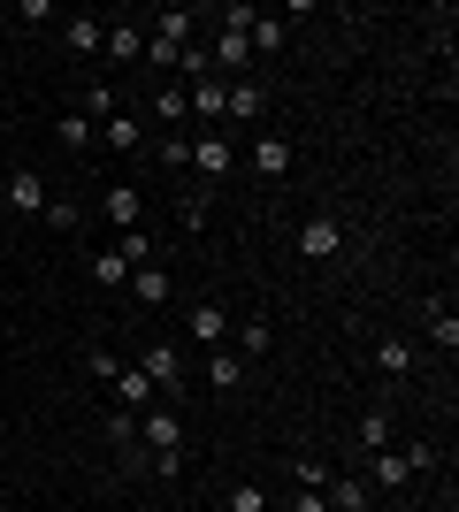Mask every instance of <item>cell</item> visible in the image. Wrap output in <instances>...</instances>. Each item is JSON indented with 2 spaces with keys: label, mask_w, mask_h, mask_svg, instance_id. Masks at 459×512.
<instances>
[{
  "label": "cell",
  "mask_w": 459,
  "mask_h": 512,
  "mask_svg": "<svg viewBox=\"0 0 459 512\" xmlns=\"http://www.w3.org/2000/svg\"><path fill=\"white\" fill-rule=\"evenodd\" d=\"M138 444H146V467L153 474H176L184 467V421L169 406H146L138 413Z\"/></svg>",
  "instance_id": "cell-1"
},
{
  "label": "cell",
  "mask_w": 459,
  "mask_h": 512,
  "mask_svg": "<svg viewBox=\"0 0 459 512\" xmlns=\"http://www.w3.org/2000/svg\"><path fill=\"white\" fill-rule=\"evenodd\" d=\"M245 23H253V8H222V31H215V46H207V69H230L238 77L245 62H253V46H245Z\"/></svg>",
  "instance_id": "cell-2"
},
{
  "label": "cell",
  "mask_w": 459,
  "mask_h": 512,
  "mask_svg": "<svg viewBox=\"0 0 459 512\" xmlns=\"http://www.w3.org/2000/svg\"><path fill=\"white\" fill-rule=\"evenodd\" d=\"M192 161H199V176H207V184H222V176L238 169V146H230L222 130H199V138H192Z\"/></svg>",
  "instance_id": "cell-3"
},
{
  "label": "cell",
  "mask_w": 459,
  "mask_h": 512,
  "mask_svg": "<svg viewBox=\"0 0 459 512\" xmlns=\"http://www.w3.org/2000/svg\"><path fill=\"white\" fill-rule=\"evenodd\" d=\"M299 253H306V260H337V253H345V222H337V214L299 222Z\"/></svg>",
  "instance_id": "cell-4"
},
{
  "label": "cell",
  "mask_w": 459,
  "mask_h": 512,
  "mask_svg": "<svg viewBox=\"0 0 459 512\" xmlns=\"http://www.w3.org/2000/svg\"><path fill=\"white\" fill-rule=\"evenodd\" d=\"M138 367H146V383H153V390H184V344H153Z\"/></svg>",
  "instance_id": "cell-5"
},
{
  "label": "cell",
  "mask_w": 459,
  "mask_h": 512,
  "mask_svg": "<svg viewBox=\"0 0 459 512\" xmlns=\"http://www.w3.org/2000/svg\"><path fill=\"white\" fill-rule=\"evenodd\" d=\"M414 467H406V451H368V490H406Z\"/></svg>",
  "instance_id": "cell-6"
},
{
  "label": "cell",
  "mask_w": 459,
  "mask_h": 512,
  "mask_svg": "<svg viewBox=\"0 0 459 512\" xmlns=\"http://www.w3.org/2000/svg\"><path fill=\"white\" fill-rule=\"evenodd\" d=\"M261 107H268V85H230L222 92V123H261Z\"/></svg>",
  "instance_id": "cell-7"
},
{
  "label": "cell",
  "mask_w": 459,
  "mask_h": 512,
  "mask_svg": "<svg viewBox=\"0 0 459 512\" xmlns=\"http://www.w3.org/2000/svg\"><path fill=\"white\" fill-rule=\"evenodd\" d=\"M115 413H146L153 406V383H146V367H123V375H115Z\"/></svg>",
  "instance_id": "cell-8"
},
{
  "label": "cell",
  "mask_w": 459,
  "mask_h": 512,
  "mask_svg": "<svg viewBox=\"0 0 459 512\" xmlns=\"http://www.w3.org/2000/svg\"><path fill=\"white\" fill-rule=\"evenodd\" d=\"M8 207H16V214H46V176L16 169V176H8Z\"/></svg>",
  "instance_id": "cell-9"
},
{
  "label": "cell",
  "mask_w": 459,
  "mask_h": 512,
  "mask_svg": "<svg viewBox=\"0 0 459 512\" xmlns=\"http://www.w3.org/2000/svg\"><path fill=\"white\" fill-rule=\"evenodd\" d=\"M146 39H153V46H169V54H184V46H192V16H184V8H161Z\"/></svg>",
  "instance_id": "cell-10"
},
{
  "label": "cell",
  "mask_w": 459,
  "mask_h": 512,
  "mask_svg": "<svg viewBox=\"0 0 459 512\" xmlns=\"http://www.w3.org/2000/svg\"><path fill=\"white\" fill-rule=\"evenodd\" d=\"M100 54H108V62H138V54H146V31H138V23H108Z\"/></svg>",
  "instance_id": "cell-11"
},
{
  "label": "cell",
  "mask_w": 459,
  "mask_h": 512,
  "mask_svg": "<svg viewBox=\"0 0 459 512\" xmlns=\"http://www.w3.org/2000/svg\"><path fill=\"white\" fill-rule=\"evenodd\" d=\"M184 329H192L199 344H222V337H230V314H222L215 299H199V306H192V321H184Z\"/></svg>",
  "instance_id": "cell-12"
},
{
  "label": "cell",
  "mask_w": 459,
  "mask_h": 512,
  "mask_svg": "<svg viewBox=\"0 0 459 512\" xmlns=\"http://www.w3.org/2000/svg\"><path fill=\"white\" fill-rule=\"evenodd\" d=\"M100 207H108V222H115V237H123V230H146V222H138V192H131V184H115V192H108V199H100Z\"/></svg>",
  "instance_id": "cell-13"
},
{
  "label": "cell",
  "mask_w": 459,
  "mask_h": 512,
  "mask_svg": "<svg viewBox=\"0 0 459 512\" xmlns=\"http://www.w3.org/2000/svg\"><path fill=\"white\" fill-rule=\"evenodd\" d=\"M131 291H138V306H169V268H131Z\"/></svg>",
  "instance_id": "cell-14"
},
{
  "label": "cell",
  "mask_w": 459,
  "mask_h": 512,
  "mask_svg": "<svg viewBox=\"0 0 459 512\" xmlns=\"http://www.w3.org/2000/svg\"><path fill=\"white\" fill-rule=\"evenodd\" d=\"M222 92H230V85H222V77H199V85L184 92V100L199 107V123H222Z\"/></svg>",
  "instance_id": "cell-15"
},
{
  "label": "cell",
  "mask_w": 459,
  "mask_h": 512,
  "mask_svg": "<svg viewBox=\"0 0 459 512\" xmlns=\"http://www.w3.org/2000/svg\"><path fill=\"white\" fill-rule=\"evenodd\" d=\"M291 161H299V153H291L284 138H261V146H253V169L261 176H291Z\"/></svg>",
  "instance_id": "cell-16"
},
{
  "label": "cell",
  "mask_w": 459,
  "mask_h": 512,
  "mask_svg": "<svg viewBox=\"0 0 459 512\" xmlns=\"http://www.w3.org/2000/svg\"><path fill=\"white\" fill-rule=\"evenodd\" d=\"M100 39H108L100 16H69V54H100Z\"/></svg>",
  "instance_id": "cell-17"
},
{
  "label": "cell",
  "mask_w": 459,
  "mask_h": 512,
  "mask_svg": "<svg viewBox=\"0 0 459 512\" xmlns=\"http://www.w3.org/2000/svg\"><path fill=\"white\" fill-rule=\"evenodd\" d=\"M245 46H253V54H276V46H284V23L253 8V23H245Z\"/></svg>",
  "instance_id": "cell-18"
},
{
  "label": "cell",
  "mask_w": 459,
  "mask_h": 512,
  "mask_svg": "<svg viewBox=\"0 0 459 512\" xmlns=\"http://www.w3.org/2000/svg\"><path fill=\"white\" fill-rule=\"evenodd\" d=\"M375 367H383V375H414V344H406V337H383V344H375Z\"/></svg>",
  "instance_id": "cell-19"
},
{
  "label": "cell",
  "mask_w": 459,
  "mask_h": 512,
  "mask_svg": "<svg viewBox=\"0 0 459 512\" xmlns=\"http://www.w3.org/2000/svg\"><path fill=\"white\" fill-rule=\"evenodd\" d=\"M100 146H115V153H138V123L123 115V107H115L108 123H100Z\"/></svg>",
  "instance_id": "cell-20"
},
{
  "label": "cell",
  "mask_w": 459,
  "mask_h": 512,
  "mask_svg": "<svg viewBox=\"0 0 459 512\" xmlns=\"http://www.w3.org/2000/svg\"><path fill=\"white\" fill-rule=\"evenodd\" d=\"M322 497H329V512H368V497H375V490H368V482H329Z\"/></svg>",
  "instance_id": "cell-21"
},
{
  "label": "cell",
  "mask_w": 459,
  "mask_h": 512,
  "mask_svg": "<svg viewBox=\"0 0 459 512\" xmlns=\"http://www.w3.org/2000/svg\"><path fill=\"white\" fill-rule=\"evenodd\" d=\"M62 146H69V153L100 146V123H92V115H62Z\"/></svg>",
  "instance_id": "cell-22"
},
{
  "label": "cell",
  "mask_w": 459,
  "mask_h": 512,
  "mask_svg": "<svg viewBox=\"0 0 459 512\" xmlns=\"http://www.w3.org/2000/svg\"><path fill=\"white\" fill-rule=\"evenodd\" d=\"M85 268H92V283H131V260L115 253V245H108V253H92Z\"/></svg>",
  "instance_id": "cell-23"
},
{
  "label": "cell",
  "mask_w": 459,
  "mask_h": 512,
  "mask_svg": "<svg viewBox=\"0 0 459 512\" xmlns=\"http://www.w3.org/2000/svg\"><path fill=\"white\" fill-rule=\"evenodd\" d=\"M429 337H437L444 352H459V314H452V306H444V299L429 306Z\"/></svg>",
  "instance_id": "cell-24"
},
{
  "label": "cell",
  "mask_w": 459,
  "mask_h": 512,
  "mask_svg": "<svg viewBox=\"0 0 459 512\" xmlns=\"http://www.w3.org/2000/svg\"><path fill=\"white\" fill-rule=\"evenodd\" d=\"M238 375H245L238 352H215V360H207V383H215V390H238Z\"/></svg>",
  "instance_id": "cell-25"
},
{
  "label": "cell",
  "mask_w": 459,
  "mask_h": 512,
  "mask_svg": "<svg viewBox=\"0 0 459 512\" xmlns=\"http://www.w3.org/2000/svg\"><path fill=\"white\" fill-rule=\"evenodd\" d=\"M360 444H368V451H391V413H360Z\"/></svg>",
  "instance_id": "cell-26"
},
{
  "label": "cell",
  "mask_w": 459,
  "mask_h": 512,
  "mask_svg": "<svg viewBox=\"0 0 459 512\" xmlns=\"http://www.w3.org/2000/svg\"><path fill=\"white\" fill-rule=\"evenodd\" d=\"M153 115H161V123H184V115H192V100H184V85H161V100H153Z\"/></svg>",
  "instance_id": "cell-27"
},
{
  "label": "cell",
  "mask_w": 459,
  "mask_h": 512,
  "mask_svg": "<svg viewBox=\"0 0 459 512\" xmlns=\"http://www.w3.org/2000/svg\"><path fill=\"white\" fill-rule=\"evenodd\" d=\"M115 253L131 260V268H146V260H153V237L146 230H123V237H115Z\"/></svg>",
  "instance_id": "cell-28"
},
{
  "label": "cell",
  "mask_w": 459,
  "mask_h": 512,
  "mask_svg": "<svg viewBox=\"0 0 459 512\" xmlns=\"http://www.w3.org/2000/svg\"><path fill=\"white\" fill-rule=\"evenodd\" d=\"M268 344H276V337H268V329H261V321H245V329H238V360H261V352H268Z\"/></svg>",
  "instance_id": "cell-29"
},
{
  "label": "cell",
  "mask_w": 459,
  "mask_h": 512,
  "mask_svg": "<svg viewBox=\"0 0 459 512\" xmlns=\"http://www.w3.org/2000/svg\"><path fill=\"white\" fill-rule=\"evenodd\" d=\"M230 512H268L261 482H230Z\"/></svg>",
  "instance_id": "cell-30"
},
{
  "label": "cell",
  "mask_w": 459,
  "mask_h": 512,
  "mask_svg": "<svg viewBox=\"0 0 459 512\" xmlns=\"http://www.w3.org/2000/svg\"><path fill=\"white\" fill-rule=\"evenodd\" d=\"M85 115H92V123H108V115H115V85H85Z\"/></svg>",
  "instance_id": "cell-31"
},
{
  "label": "cell",
  "mask_w": 459,
  "mask_h": 512,
  "mask_svg": "<svg viewBox=\"0 0 459 512\" xmlns=\"http://www.w3.org/2000/svg\"><path fill=\"white\" fill-rule=\"evenodd\" d=\"M291 482H299V490H329V467H322V459H299V467H291Z\"/></svg>",
  "instance_id": "cell-32"
},
{
  "label": "cell",
  "mask_w": 459,
  "mask_h": 512,
  "mask_svg": "<svg viewBox=\"0 0 459 512\" xmlns=\"http://www.w3.org/2000/svg\"><path fill=\"white\" fill-rule=\"evenodd\" d=\"M85 367H92V383H115V375H123V360H115L108 344H100V352H92V360H85Z\"/></svg>",
  "instance_id": "cell-33"
},
{
  "label": "cell",
  "mask_w": 459,
  "mask_h": 512,
  "mask_svg": "<svg viewBox=\"0 0 459 512\" xmlns=\"http://www.w3.org/2000/svg\"><path fill=\"white\" fill-rule=\"evenodd\" d=\"M284 512H329V497H322V490H299V497H291Z\"/></svg>",
  "instance_id": "cell-34"
}]
</instances>
